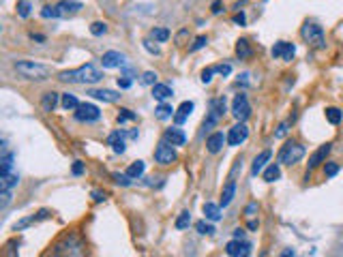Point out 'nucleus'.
<instances>
[{
  "label": "nucleus",
  "instance_id": "f257e3e1",
  "mask_svg": "<svg viewBox=\"0 0 343 257\" xmlns=\"http://www.w3.org/2000/svg\"><path fill=\"white\" fill-rule=\"evenodd\" d=\"M103 77V73L92 67V65H84L80 69H71V71H63L58 75L60 82H67V84H97Z\"/></svg>",
  "mask_w": 343,
  "mask_h": 257
},
{
  "label": "nucleus",
  "instance_id": "f03ea898",
  "mask_svg": "<svg viewBox=\"0 0 343 257\" xmlns=\"http://www.w3.org/2000/svg\"><path fill=\"white\" fill-rule=\"evenodd\" d=\"M15 69L20 75L28 77V80H47L50 75V69L39 65V63H30V60H24V63H15Z\"/></svg>",
  "mask_w": 343,
  "mask_h": 257
},
{
  "label": "nucleus",
  "instance_id": "7ed1b4c3",
  "mask_svg": "<svg viewBox=\"0 0 343 257\" xmlns=\"http://www.w3.org/2000/svg\"><path fill=\"white\" fill-rule=\"evenodd\" d=\"M302 156H304V148H302V146L298 142H288L283 148H281V152H279V163L294 165V163H298Z\"/></svg>",
  "mask_w": 343,
  "mask_h": 257
},
{
  "label": "nucleus",
  "instance_id": "20e7f679",
  "mask_svg": "<svg viewBox=\"0 0 343 257\" xmlns=\"http://www.w3.org/2000/svg\"><path fill=\"white\" fill-rule=\"evenodd\" d=\"M302 36L307 39V43H311L313 47H317V50H322V47L326 45L324 32H322V28L317 26V24H307V26L302 28Z\"/></svg>",
  "mask_w": 343,
  "mask_h": 257
},
{
  "label": "nucleus",
  "instance_id": "39448f33",
  "mask_svg": "<svg viewBox=\"0 0 343 257\" xmlns=\"http://www.w3.org/2000/svg\"><path fill=\"white\" fill-rule=\"evenodd\" d=\"M232 114H234L236 120L244 122L249 116H251V107H249V101H247V94H236L234 96V103H232Z\"/></svg>",
  "mask_w": 343,
  "mask_h": 257
},
{
  "label": "nucleus",
  "instance_id": "423d86ee",
  "mask_svg": "<svg viewBox=\"0 0 343 257\" xmlns=\"http://www.w3.org/2000/svg\"><path fill=\"white\" fill-rule=\"evenodd\" d=\"M174 144H169L167 140H163L161 144L157 146V150H155V159H157V163H161V165H169V163H174L176 161V150L172 148Z\"/></svg>",
  "mask_w": 343,
  "mask_h": 257
},
{
  "label": "nucleus",
  "instance_id": "0eeeda50",
  "mask_svg": "<svg viewBox=\"0 0 343 257\" xmlns=\"http://www.w3.org/2000/svg\"><path fill=\"white\" fill-rule=\"evenodd\" d=\"M75 118L80 122H97L101 118V112H99V107L92 103H80V107L75 109Z\"/></svg>",
  "mask_w": 343,
  "mask_h": 257
},
{
  "label": "nucleus",
  "instance_id": "6e6552de",
  "mask_svg": "<svg viewBox=\"0 0 343 257\" xmlns=\"http://www.w3.org/2000/svg\"><path fill=\"white\" fill-rule=\"evenodd\" d=\"M225 253L230 257H247V255H251V244L244 238H234L232 242H227Z\"/></svg>",
  "mask_w": 343,
  "mask_h": 257
},
{
  "label": "nucleus",
  "instance_id": "1a4fd4ad",
  "mask_svg": "<svg viewBox=\"0 0 343 257\" xmlns=\"http://www.w3.org/2000/svg\"><path fill=\"white\" fill-rule=\"evenodd\" d=\"M223 112H225V99L213 101L211 103V112H208V118L204 120V129H213L217 122H219V118L223 116Z\"/></svg>",
  "mask_w": 343,
  "mask_h": 257
},
{
  "label": "nucleus",
  "instance_id": "9d476101",
  "mask_svg": "<svg viewBox=\"0 0 343 257\" xmlns=\"http://www.w3.org/2000/svg\"><path fill=\"white\" fill-rule=\"evenodd\" d=\"M247 137H249V129L240 122V125H236V127L230 129V133H227V144H230V146H240Z\"/></svg>",
  "mask_w": 343,
  "mask_h": 257
},
{
  "label": "nucleus",
  "instance_id": "9b49d317",
  "mask_svg": "<svg viewBox=\"0 0 343 257\" xmlns=\"http://www.w3.org/2000/svg\"><path fill=\"white\" fill-rule=\"evenodd\" d=\"M294 54H296V47H294L292 43H288V41H279L273 47V56L281 58V60H292Z\"/></svg>",
  "mask_w": 343,
  "mask_h": 257
},
{
  "label": "nucleus",
  "instance_id": "f8f14e48",
  "mask_svg": "<svg viewBox=\"0 0 343 257\" xmlns=\"http://www.w3.org/2000/svg\"><path fill=\"white\" fill-rule=\"evenodd\" d=\"M101 63L105 69H116V67H122L125 65V56H122L120 52H105Z\"/></svg>",
  "mask_w": 343,
  "mask_h": 257
},
{
  "label": "nucleus",
  "instance_id": "ddd939ff",
  "mask_svg": "<svg viewBox=\"0 0 343 257\" xmlns=\"http://www.w3.org/2000/svg\"><path fill=\"white\" fill-rule=\"evenodd\" d=\"M92 99H99V101H105V103H114L120 99V94L114 92V90H107V88H101V90H90L88 92Z\"/></svg>",
  "mask_w": 343,
  "mask_h": 257
},
{
  "label": "nucleus",
  "instance_id": "4468645a",
  "mask_svg": "<svg viewBox=\"0 0 343 257\" xmlns=\"http://www.w3.org/2000/svg\"><path fill=\"white\" fill-rule=\"evenodd\" d=\"M223 142H225V135H223V133H213V135L208 137V142H206L208 152H211V154H217L219 150L223 148Z\"/></svg>",
  "mask_w": 343,
  "mask_h": 257
},
{
  "label": "nucleus",
  "instance_id": "2eb2a0df",
  "mask_svg": "<svg viewBox=\"0 0 343 257\" xmlns=\"http://www.w3.org/2000/svg\"><path fill=\"white\" fill-rule=\"evenodd\" d=\"M328 152H330V144L320 146V150H315V152L311 154V159H309V169H313V167H317L320 163H324L326 156H328Z\"/></svg>",
  "mask_w": 343,
  "mask_h": 257
},
{
  "label": "nucleus",
  "instance_id": "dca6fc26",
  "mask_svg": "<svg viewBox=\"0 0 343 257\" xmlns=\"http://www.w3.org/2000/svg\"><path fill=\"white\" fill-rule=\"evenodd\" d=\"M107 142H109V146H112L114 152H118V154L125 152V133L122 131H114L112 135L107 137Z\"/></svg>",
  "mask_w": 343,
  "mask_h": 257
},
{
  "label": "nucleus",
  "instance_id": "f3484780",
  "mask_svg": "<svg viewBox=\"0 0 343 257\" xmlns=\"http://www.w3.org/2000/svg\"><path fill=\"white\" fill-rule=\"evenodd\" d=\"M165 140L169 142V144H174V146H182V144H185L187 142V135H185V133H182L180 129H167L165 131Z\"/></svg>",
  "mask_w": 343,
  "mask_h": 257
},
{
  "label": "nucleus",
  "instance_id": "a211bd4d",
  "mask_svg": "<svg viewBox=\"0 0 343 257\" xmlns=\"http://www.w3.org/2000/svg\"><path fill=\"white\" fill-rule=\"evenodd\" d=\"M82 9V3H75V0H63V3L58 5V11H60V15H69V13H75V11Z\"/></svg>",
  "mask_w": 343,
  "mask_h": 257
},
{
  "label": "nucleus",
  "instance_id": "6ab92c4d",
  "mask_svg": "<svg viewBox=\"0 0 343 257\" xmlns=\"http://www.w3.org/2000/svg\"><path fill=\"white\" fill-rule=\"evenodd\" d=\"M153 96L157 101H165V99H169L172 96V88L169 86H165V84H155L153 86Z\"/></svg>",
  "mask_w": 343,
  "mask_h": 257
},
{
  "label": "nucleus",
  "instance_id": "aec40b11",
  "mask_svg": "<svg viewBox=\"0 0 343 257\" xmlns=\"http://www.w3.org/2000/svg\"><path fill=\"white\" fill-rule=\"evenodd\" d=\"M193 112V103L191 101H185V103H180V107H178V114L174 116V120H176V125H182L187 118H189V114Z\"/></svg>",
  "mask_w": 343,
  "mask_h": 257
},
{
  "label": "nucleus",
  "instance_id": "412c9836",
  "mask_svg": "<svg viewBox=\"0 0 343 257\" xmlns=\"http://www.w3.org/2000/svg\"><path fill=\"white\" fill-rule=\"evenodd\" d=\"M268 159H271V150H264L260 156H255V161H253V167H251V174L257 176L260 171L264 169V165L268 163Z\"/></svg>",
  "mask_w": 343,
  "mask_h": 257
},
{
  "label": "nucleus",
  "instance_id": "4be33fe9",
  "mask_svg": "<svg viewBox=\"0 0 343 257\" xmlns=\"http://www.w3.org/2000/svg\"><path fill=\"white\" fill-rule=\"evenodd\" d=\"M204 214H206V219L208 221H219L221 219V208H219L217 204H204Z\"/></svg>",
  "mask_w": 343,
  "mask_h": 257
},
{
  "label": "nucleus",
  "instance_id": "5701e85b",
  "mask_svg": "<svg viewBox=\"0 0 343 257\" xmlns=\"http://www.w3.org/2000/svg\"><path fill=\"white\" fill-rule=\"evenodd\" d=\"M234 191H236V182L234 180H230L225 189H223V195H221V206H227L232 202V197H234Z\"/></svg>",
  "mask_w": 343,
  "mask_h": 257
},
{
  "label": "nucleus",
  "instance_id": "b1692460",
  "mask_svg": "<svg viewBox=\"0 0 343 257\" xmlns=\"http://www.w3.org/2000/svg\"><path fill=\"white\" fill-rule=\"evenodd\" d=\"M236 54H238L240 60H247V58L251 56V47H249V43L244 41V39H240V41L236 43Z\"/></svg>",
  "mask_w": 343,
  "mask_h": 257
},
{
  "label": "nucleus",
  "instance_id": "393cba45",
  "mask_svg": "<svg viewBox=\"0 0 343 257\" xmlns=\"http://www.w3.org/2000/svg\"><path fill=\"white\" fill-rule=\"evenodd\" d=\"M56 103H58V94L56 92H45V96H43V109L45 112H52V109L56 107Z\"/></svg>",
  "mask_w": 343,
  "mask_h": 257
},
{
  "label": "nucleus",
  "instance_id": "a878e982",
  "mask_svg": "<svg viewBox=\"0 0 343 257\" xmlns=\"http://www.w3.org/2000/svg\"><path fill=\"white\" fill-rule=\"evenodd\" d=\"M326 120L330 122V125H339V122L343 120V112H339L337 107H328L326 109Z\"/></svg>",
  "mask_w": 343,
  "mask_h": 257
},
{
  "label": "nucleus",
  "instance_id": "bb28decb",
  "mask_svg": "<svg viewBox=\"0 0 343 257\" xmlns=\"http://www.w3.org/2000/svg\"><path fill=\"white\" fill-rule=\"evenodd\" d=\"M0 180H3V182H0L3 189H13L17 185V174H11V171H9V174H0Z\"/></svg>",
  "mask_w": 343,
  "mask_h": 257
},
{
  "label": "nucleus",
  "instance_id": "cd10ccee",
  "mask_svg": "<svg viewBox=\"0 0 343 257\" xmlns=\"http://www.w3.org/2000/svg\"><path fill=\"white\" fill-rule=\"evenodd\" d=\"M279 178H281V169H279V165L266 167V171H264V180H266V182H275V180H279Z\"/></svg>",
  "mask_w": 343,
  "mask_h": 257
},
{
  "label": "nucleus",
  "instance_id": "c85d7f7f",
  "mask_svg": "<svg viewBox=\"0 0 343 257\" xmlns=\"http://www.w3.org/2000/svg\"><path fill=\"white\" fill-rule=\"evenodd\" d=\"M157 118L159 120H167V118H172V114H174V109H172V105H167V103H161L157 107Z\"/></svg>",
  "mask_w": 343,
  "mask_h": 257
},
{
  "label": "nucleus",
  "instance_id": "c756f323",
  "mask_svg": "<svg viewBox=\"0 0 343 257\" xmlns=\"http://www.w3.org/2000/svg\"><path fill=\"white\" fill-rule=\"evenodd\" d=\"M63 107H65V109H78V107H80V103H78L75 96L67 92V94H63Z\"/></svg>",
  "mask_w": 343,
  "mask_h": 257
},
{
  "label": "nucleus",
  "instance_id": "7c9ffc66",
  "mask_svg": "<svg viewBox=\"0 0 343 257\" xmlns=\"http://www.w3.org/2000/svg\"><path fill=\"white\" fill-rule=\"evenodd\" d=\"M144 169H146V167H144V163H142V161H138V163H133V165L127 169V174H129L131 178H140V176L144 174Z\"/></svg>",
  "mask_w": 343,
  "mask_h": 257
},
{
  "label": "nucleus",
  "instance_id": "2f4dec72",
  "mask_svg": "<svg viewBox=\"0 0 343 257\" xmlns=\"http://www.w3.org/2000/svg\"><path fill=\"white\" fill-rule=\"evenodd\" d=\"M150 36H153L155 41H161V43H163V41L169 39V32H167L165 28H153V30H150Z\"/></svg>",
  "mask_w": 343,
  "mask_h": 257
},
{
  "label": "nucleus",
  "instance_id": "473e14b6",
  "mask_svg": "<svg viewBox=\"0 0 343 257\" xmlns=\"http://www.w3.org/2000/svg\"><path fill=\"white\" fill-rule=\"evenodd\" d=\"M0 163H3V174H9V171H11V165H13V154H11V152H5V154H3V161H0Z\"/></svg>",
  "mask_w": 343,
  "mask_h": 257
},
{
  "label": "nucleus",
  "instance_id": "72a5a7b5",
  "mask_svg": "<svg viewBox=\"0 0 343 257\" xmlns=\"http://www.w3.org/2000/svg\"><path fill=\"white\" fill-rule=\"evenodd\" d=\"M90 32H92L94 36H101V34H105V32H107V26H105L103 22H94L92 26H90Z\"/></svg>",
  "mask_w": 343,
  "mask_h": 257
},
{
  "label": "nucleus",
  "instance_id": "f704fd0d",
  "mask_svg": "<svg viewBox=\"0 0 343 257\" xmlns=\"http://www.w3.org/2000/svg\"><path fill=\"white\" fill-rule=\"evenodd\" d=\"M127 120H136V114H133L131 109H120V114H118V125H122V122H127Z\"/></svg>",
  "mask_w": 343,
  "mask_h": 257
},
{
  "label": "nucleus",
  "instance_id": "c9c22d12",
  "mask_svg": "<svg viewBox=\"0 0 343 257\" xmlns=\"http://www.w3.org/2000/svg\"><path fill=\"white\" fill-rule=\"evenodd\" d=\"M189 223H191L189 212H182V214L178 216V221H176V227H178V229H185V227H189Z\"/></svg>",
  "mask_w": 343,
  "mask_h": 257
},
{
  "label": "nucleus",
  "instance_id": "e433bc0d",
  "mask_svg": "<svg viewBox=\"0 0 343 257\" xmlns=\"http://www.w3.org/2000/svg\"><path fill=\"white\" fill-rule=\"evenodd\" d=\"M195 227H198L200 234H215V227L211 223H206V221H200V223H195Z\"/></svg>",
  "mask_w": 343,
  "mask_h": 257
},
{
  "label": "nucleus",
  "instance_id": "4c0bfd02",
  "mask_svg": "<svg viewBox=\"0 0 343 257\" xmlns=\"http://www.w3.org/2000/svg\"><path fill=\"white\" fill-rule=\"evenodd\" d=\"M41 15L43 17H63V15H60V11H58V7H45L41 11Z\"/></svg>",
  "mask_w": 343,
  "mask_h": 257
},
{
  "label": "nucleus",
  "instance_id": "58836bf2",
  "mask_svg": "<svg viewBox=\"0 0 343 257\" xmlns=\"http://www.w3.org/2000/svg\"><path fill=\"white\" fill-rule=\"evenodd\" d=\"M17 11H20L22 17H28V15H30V3H26V0L17 3Z\"/></svg>",
  "mask_w": 343,
  "mask_h": 257
},
{
  "label": "nucleus",
  "instance_id": "ea45409f",
  "mask_svg": "<svg viewBox=\"0 0 343 257\" xmlns=\"http://www.w3.org/2000/svg\"><path fill=\"white\" fill-rule=\"evenodd\" d=\"M339 171V165L337 163H326L324 165V174H326V178H333L335 174Z\"/></svg>",
  "mask_w": 343,
  "mask_h": 257
},
{
  "label": "nucleus",
  "instance_id": "a19ab883",
  "mask_svg": "<svg viewBox=\"0 0 343 257\" xmlns=\"http://www.w3.org/2000/svg\"><path fill=\"white\" fill-rule=\"evenodd\" d=\"M215 71H217V67H208V69H204V73H202V82H204V84H211Z\"/></svg>",
  "mask_w": 343,
  "mask_h": 257
},
{
  "label": "nucleus",
  "instance_id": "79ce46f5",
  "mask_svg": "<svg viewBox=\"0 0 343 257\" xmlns=\"http://www.w3.org/2000/svg\"><path fill=\"white\" fill-rule=\"evenodd\" d=\"M114 178H116L118 185H122V187H129L131 185V176L129 174H116Z\"/></svg>",
  "mask_w": 343,
  "mask_h": 257
},
{
  "label": "nucleus",
  "instance_id": "37998d69",
  "mask_svg": "<svg viewBox=\"0 0 343 257\" xmlns=\"http://www.w3.org/2000/svg\"><path fill=\"white\" fill-rule=\"evenodd\" d=\"M208 41H206V36H198V39H195V43L191 45V52H198V50H202V47L206 45Z\"/></svg>",
  "mask_w": 343,
  "mask_h": 257
},
{
  "label": "nucleus",
  "instance_id": "c03bdc74",
  "mask_svg": "<svg viewBox=\"0 0 343 257\" xmlns=\"http://www.w3.org/2000/svg\"><path fill=\"white\" fill-rule=\"evenodd\" d=\"M155 80H157L155 73H153V71H146L144 77H142V84H148V86H150V84H155Z\"/></svg>",
  "mask_w": 343,
  "mask_h": 257
},
{
  "label": "nucleus",
  "instance_id": "a18cd8bd",
  "mask_svg": "<svg viewBox=\"0 0 343 257\" xmlns=\"http://www.w3.org/2000/svg\"><path fill=\"white\" fill-rule=\"evenodd\" d=\"M11 202V189H3V202H0V208H7Z\"/></svg>",
  "mask_w": 343,
  "mask_h": 257
},
{
  "label": "nucleus",
  "instance_id": "49530a36",
  "mask_svg": "<svg viewBox=\"0 0 343 257\" xmlns=\"http://www.w3.org/2000/svg\"><path fill=\"white\" fill-rule=\"evenodd\" d=\"M118 86L122 90H127V88H131V80L129 77H118Z\"/></svg>",
  "mask_w": 343,
  "mask_h": 257
},
{
  "label": "nucleus",
  "instance_id": "de8ad7c7",
  "mask_svg": "<svg viewBox=\"0 0 343 257\" xmlns=\"http://www.w3.org/2000/svg\"><path fill=\"white\" fill-rule=\"evenodd\" d=\"M144 47H146V50H148L150 54H159V47H155L150 41H144Z\"/></svg>",
  "mask_w": 343,
  "mask_h": 257
},
{
  "label": "nucleus",
  "instance_id": "09e8293b",
  "mask_svg": "<svg viewBox=\"0 0 343 257\" xmlns=\"http://www.w3.org/2000/svg\"><path fill=\"white\" fill-rule=\"evenodd\" d=\"M217 71L221 73V75H230V71H232V67L230 65H221V67H217Z\"/></svg>",
  "mask_w": 343,
  "mask_h": 257
},
{
  "label": "nucleus",
  "instance_id": "8fccbe9b",
  "mask_svg": "<svg viewBox=\"0 0 343 257\" xmlns=\"http://www.w3.org/2000/svg\"><path fill=\"white\" fill-rule=\"evenodd\" d=\"M73 174H75V176H80V174H84V165L78 161L75 165H73Z\"/></svg>",
  "mask_w": 343,
  "mask_h": 257
},
{
  "label": "nucleus",
  "instance_id": "3c124183",
  "mask_svg": "<svg viewBox=\"0 0 343 257\" xmlns=\"http://www.w3.org/2000/svg\"><path fill=\"white\" fill-rule=\"evenodd\" d=\"M255 208H257V204H249V206H247V210H244V214H247V216H253Z\"/></svg>",
  "mask_w": 343,
  "mask_h": 257
},
{
  "label": "nucleus",
  "instance_id": "603ef678",
  "mask_svg": "<svg viewBox=\"0 0 343 257\" xmlns=\"http://www.w3.org/2000/svg\"><path fill=\"white\" fill-rule=\"evenodd\" d=\"M285 131H288V125H281L279 131H277V137H283V135H285Z\"/></svg>",
  "mask_w": 343,
  "mask_h": 257
},
{
  "label": "nucleus",
  "instance_id": "864d4df0",
  "mask_svg": "<svg viewBox=\"0 0 343 257\" xmlns=\"http://www.w3.org/2000/svg\"><path fill=\"white\" fill-rule=\"evenodd\" d=\"M92 197H94V202H103V200H105V193H97V191H94Z\"/></svg>",
  "mask_w": 343,
  "mask_h": 257
},
{
  "label": "nucleus",
  "instance_id": "5fc2aeb1",
  "mask_svg": "<svg viewBox=\"0 0 343 257\" xmlns=\"http://www.w3.org/2000/svg\"><path fill=\"white\" fill-rule=\"evenodd\" d=\"M234 22L242 26V24H244V13H236V15H234Z\"/></svg>",
  "mask_w": 343,
  "mask_h": 257
},
{
  "label": "nucleus",
  "instance_id": "6e6d98bb",
  "mask_svg": "<svg viewBox=\"0 0 343 257\" xmlns=\"http://www.w3.org/2000/svg\"><path fill=\"white\" fill-rule=\"evenodd\" d=\"M234 238H244V231H242V229H236V231H234Z\"/></svg>",
  "mask_w": 343,
  "mask_h": 257
},
{
  "label": "nucleus",
  "instance_id": "4d7b16f0",
  "mask_svg": "<svg viewBox=\"0 0 343 257\" xmlns=\"http://www.w3.org/2000/svg\"><path fill=\"white\" fill-rule=\"evenodd\" d=\"M219 11H221V5L215 3V5H213V13H219Z\"/></svg>",
  "mask_w": 343,
  "mask_h": 257
},
{
  "label": "nucleus",
  "instance_id": "13d9d810",
  "mask_svg": "<svg viewBox=\"0 0 343 257\" xmlns=\"http://www.w3.org/2000/svg\"><path fill=\"white\" fill-rule=\"evenodd\" d=\"M249 229H257V221H251V223H249Z\"/></svg>",
  "mask_w": 343,
  "mask_h": 257
}]
</instances>
